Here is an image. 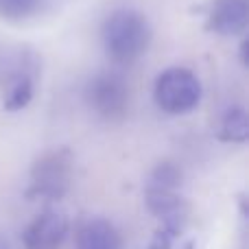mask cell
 I'll use <instances>...</instances> for the list:
<instances>
[{
	"label": "cell",
	"mask_w": 249,
	"mask_h": 249,
	"mask_svg": "<svg viewBox=\"0 0 249 249\" xmlns=\"http://www.w3.org/2000/svg\"><path fill=\"white\" fill-rule=\"evenodd\" d=\"M153 29L149 18L136 9H116L101 26V44L114 64L129 66L138 61L151 46Z\"/></svg>",
	"instance_id": "6da1fadb"
},
{
	"label": "cell",
	"mask_w": 249,
	"mask_h": 249,
	"mask_svg": "<svg viewBox=\"0 0 249 249\" xmlns=\"http://www.w3.org/2000/svg\"><path fill=\"white\" fill-rule=\"evenodd\" d=\"M74 171V158L70 149L59 146L42 153L31 166L29 186H26V199L29 201H61L70 190Z\"/></svg>",
	"instance_id": "7a4b0ae2"
},
{
	"label": "cell",
	"mask_w": 249,
	"mask_h": 249,
	"mask_svg": "<svg viewBox=\"0 0 249 249\" xmlns=\"http://www.w3.org/2000/svg\"><path fill=\"white\" fill-rule=\"evenodd\" d=\"M201 81L188 68L171 66L158 74L153 86V101L168 116H184L201 103Z\"/></svg>",
	"instance_id": "3957f363"
},
{
	"label": "cell",
	"mask_w": 249,
	"mask_h": 249,
	"mask_svg": "<svg viewBox=\"0 0 249 249\" xmlns=\"http://www.w3.org/2000/svg\"><path fill=\"white\" fill-rule=\"evenodd\" d=\"M86 103L103 121H123L129 112L131 90L118 72H99L86 86Z\"/></svg>",
	"instance_id": "277c9868"
},
{
	"label": "cell",
	"mask_w": 249,
	"mask_h": 249,
	"mask_svg": "<svg viewBox=\"0 0 249 249\" xmlns=\"http://www.w3.org/2000/svg\"><path fill=\"white\" fill-rule=\"evenodd\" d=\"M70 234L68 216L57 210H44L31 219L22 230V247L24 249H59Z\"/></svg>",
	"instance_id": "5b68a950"
},
{
	"label": "cell",
	"mask_w": 249,
	"mask_h": 249,
	"mask_svg": "<svg viewBox=\"0 0 249 249\" xmlns=\"http://www.w3.org/2000/svg\"><path fill=\"white\" fill-rule=\"evenodd\" d=\"M144 203H146V210L160 221V225L186 230V225L190 221V203L177 190L146 186Z\"/></svg>",
	"instance_id": "8992f818"
},
{
	"label": "cell",
	"mask_w": 249,
	"mask_h": 249,
	"mask_svg": "<svg viewBox=\"0 0 249 249\" xmlns=\"http://www.w3.org/2000/svg\"><path fill=\"white\" fill-rule=\"evenodd\" d=\"M249 2L247 0H214L210 4L206 29L221 37H236L247 31Z\"/></svg>",
	"instance_id": "52a82bcc"
},
{
	"label": "cell",
	"mask_w": 249,
	"mask_h": 249,
	"mask_svg": "<svg viewBox=\"0 0 249 249\" xmlns=\"http://www.w3.org/2000/svg\"><path fill=\"white\" fill-rule=\"evenodd\" d=\"M74 247L77 249H123L121 232L112 221L103 216H90L81 221L74 232Z\"/></svg>",
	"instance_id": "ba28073f"
},
{
	"label": "cell",
	"mask_w": 249,
	"mask_h": 249,
	"mask_svg": "<svg viewBox=\"0 0 249 249\" xmlns=\"http://www.w3.org/2000/svg\"><path fill=\"white\" fill-rule=\"evenodd\" d=\"M33 96H35V74L31 72L26 66H22L16 72H11V77L4 83L2 107L11 114L22 112L24 107H29Z\"/></svg>",
	"instance_id": "9c48e42d"
},
{
	"label": "cell",
	"mask_w": 249,
	"mask_h": 249,
	"mask_svg": "<svg viewBox=\"0 0 249 249\" xmlns=\"http://www.w3.org/2000/svg\"><path fill=\"white\" fill-rule=\"evenodd\" d=\"M249 138V116L243 107H230L219 124V140L243 144Z\"/></svg>",
	"instance_id": "30bf717a"
},
{
	"label": "cell",
	"mask_w": 249,
	"mask_h": 249,
	"mask_svg": "<svg viewBox=\"0 0 249 249\" xmlns=\"http://www.w3.org/2000/svg\"><path fill=\"white\" fill-rule=\"evenodd\" d=\"M146 249H195V238H190L186 230L158 225L146 243Z\"/></svg>",
	"instance_id": "8fae6325"
},
{
	"label": "cell",
	"mask_w": 249,
	"mask_h": 249,
	"mask_svg": "<svg viewBox=\"0 0 249 249\" xmlns=\"http://www.w3.org/2000/svg\"><path fill=\"white\" fill-rule=\"evenodd\" d=\"M181 168L175 162H160L158 166L151 171L149 184L151 188H166V190H177L181 186Z\"/></svg>",
	"instance_id": "7c38bea8"
},
{
	"label": "cell",
	"mask_w": 249,
	"mask_h": 249,
	"mask_svg": "<svg viewBox=\"0 0 249 249\" xmlns=\"http://www.w3.org/2000/svg\"><path fill=\"white\" fill-rule=\"evenodd\" d=\"M42 0H0V16L4 20L22 22L39 9Z\"/></svg>",
	"instance_id": "4fadbf2b"
},
{
	"label": "cell",
	"mask_w": 249,
	"mask_h": 249,
	"mask_svg": "<svg viewBox=\"0 0 249 249\" xmlns=\"http://www.w3.org/2000/svg\"><path fill=\"white\" fill-rule=\"evenodd\" d=\"M0 249H13V245L4 236H0Z\"/></svg>",
	"instance_id": "5bb4252c"
}]
</instances>
